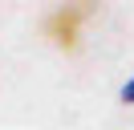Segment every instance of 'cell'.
<instances>
[{
    "label": "cell",
    "mask_w": 134,
    "mask_h": 130,
    "mask_svg": "<svg viewBox=\"0 0 134 130\" xmlns=\"http://www.w3.org/2000/svg\"><path fill=\"white\" fill-rule=\"evenodd\" d=\"M98 4H102V0H61V4L49 12V20H45L49 41L57 49H65V53H73V49L81 45L85 24L98 16Z\"/></svg>",
    "instance_id": "cell-1"
},
{
    "label": "cell",
    "mask_w": 134,
    "mask_h": 130,
    "mask_svg": "<svg viewBox=\"0 0 134 130\" xmlns=\"http://www.w3.org/2000/svg\"><path fill=\"white\" fill-rule=\"evenodd\" d=\"M122 102H126V106H134V77L122 85Z\"/></svg>",
    "instance_id": "cell-2"
}]
</instances>
